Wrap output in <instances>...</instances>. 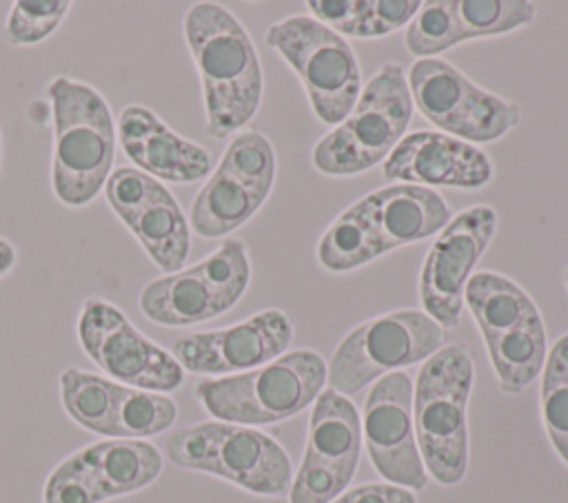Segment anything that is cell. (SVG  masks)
I'll return each mask as SVG.
<instances>
[{"instance_id": "6da1fadb", "label": "cell", "mask_w": 568, "mask_h": 503, "mask_svg": "<svg viewBox=\"0 0 568 503\" xmlns=\"http://www.w3.org/2000/svg\"><path fill=\"white\" fill-rule=\"evenodd\" d=\"M182 31L202 86L204 131L217 140L240 133L260 111L264 93V73L248 31L217 2L189 7Z\"/></svg>"}, {"instance_id": "7a4b0ae2", "label": "cell", "mask_w": 568, "mask_h": 503, "mask_svg": "<svg viewBox=\"0 0 568 503\" xmlns=\"http://www.w3.org/2000/svg\"><path fill=\"white\" fill-rule=\"evenodd\" d=\"M53 117L51 188L60 204H91L113 171L115 117L104 95L82 80L55 75L47 84Z\"/></svg>"}, {"instance_id": "3957f363", "label": "cell", "mask_w": 568, "mask_h": 503, "mask_svg": "<svg viewBox=\"0 0 568 503\" xmlns=\"http://www.w3.org/2000/svg\"><path fill=\"white\" fill-rule=\"evenodd\" d=\"M475 357L464 341L444 343L413 381V423L426 474L455 487L468 472V401Z\"/></svg>"}, {"instance_id": "277c9868", "label": "cell", "mask_w": 568, "mask_h": 503, "mask_svg": "<svg viewBox=\"0 0 568 503\" xmlns=\"http://www.w3.org/2000/svg\"><path fill=\"white\" fill-rule=\"evenodd\" d=\"M324 388L326 359L317 350L295 348L260 368L202 379L195 397L217 421L262 428L304 412Z\"/></svg>"}, {"instance_id": "5b68a950", "label": "cell", "mask_w": 568, "mask_h": 503, "mask_svg": "<svg viewBox=\"0 0 568 503\" xmlns=\"http://www.w3.org/2000/svg\"><path fill=\"white\" fill-rule=\"evenodd\" d=\"M164 454L182 470L217 476L255 496L282 499L293 481L282 443L251 425L217 419L184 425L169 434Z\"/></svg>"}, {"instance_id": "8992f818", "label": "cell", "mask_w": 568, "mask_h": 503, "mask_svg": "<svg viewBox=\"0 0 568 503\" xmlns=\"http://www.w3.org/2000/svg\"><path fill=\"white\" fill-rule=\"evenodd\" d=\"M413 97L397 62L382 64L362 86L353 111L322 135L311 153L313 166L328 177H351L382 164L406 135Z\"/></svg>"}, {"instance_id": "52a82bcc", "label": "cell", "mask_w": 568, "mask_h": 503, "mask_svg": "<svg viewBox=\"0 0 568 503\" xmlns=\"http://www.w3.org/2000/svg\"><path fill=\"white\" fill-rule=\"evenodd\" d=\"M446 341V330L424 310L404 308L348 330L326 363L331 390L353 397L377 379L424 363Z\"/></svg>"}, {"instance_id": "ba28073f", "label": "cell", "mask_w": 568, "mask_h": 503, "mask_svg": "<svg viewBox=\"0 0 568 503\" xmlns=\"http://www.w3.org/2000/svg\"><path fill=\"white\" fill-rule=\"evenodd\" d=\"M264 42L297 75L315 117L339 124L362 93V69L351 42L306 13L273 22Z\"/></svg>"}, {"instance_id": "9c48e42d", "label": "cell", "mask_w": 568, "mask_h": 503, "mask_svg": "<svg viewBox=\"0 0 568 503\" xmlns=\"http://www.w3.org/2000/svg\"><path fill=\"white\" fill-rule=\"evenodd\" d=\"M248 284V248L242 239L229 237L197 264L144 284L138 306L158 326L186 328L229 312Z\"/></svg>"}, {"instance_id": "30bf717a", "label": "cell", "mask_w": 568, "mask_h": 503, "mask_svg": "<svg viewBox=\"0 0 568 503\" xmlns=\"http://www.w3.org/2000/svg\"><path fill=\"white\" fill-rule=\"evenodd\" d=\"M275 175L277 157L271 140L253 129L235 133L193 197L189 226L204 239L235 233L264 206Z\"/></svg>"}, {"instance_id": "8fae6325", "label": "cell", "mask_w": 568, "mask_h": 503, "mask_svg": "<svg viewBox=\"0 0 568 503\" xmlns=\"http://www.w3.org/2000/svg\"><path fill=\"white\" fill-rule=\"evenodd\" d=\"M413 106L439 131L470 144H488L521 122V106L477 86L442 58L415 60L406 75Z\"/></svg>"}, {"instance_id": "7c38bea8", "label": "cell", "mask_w": 568, "mask_h": 503, "mask_svg": "<svg viewBox=\"0 0 568 503\" xmlns=\"http://www.w3.org/2000/svg\"><path fill=\"white\" fill-rule=\"evenodd\" d=\"M75 330L84 355L115 383L162 394L184 383V368L173 352L142 335L106 299L89 297L78 312Z\"/></svg>"}, {"instance_id": "4fadbf2b", "label": "cell", "mask_w": 568, "mask_h": 503, "mask_svg": "<svg viewBox=\"0 0 568 503\" xmlns=\"http://www.w3.org/2000/svg\"><path fill=\"white\" fill-rule=\"evenodd\" d=\"M362 459L359 410L331 388L311 406L302 461L293 474L288 503H331L348 490Z\"/></svg>"}, {"instance_id": "5bb4252c", "label": "cell", "mask_w": 568, "mask_h": 503, "mask_svg": "<svg viewBox=\"0 0 568 503\" xmlns=\"http://www.w3.org/2000/svg\"><path fill=\"white\" fill-rule=\"evenodd\" d=\"M497 211L488 204L468 206L437 233L419 268L422 310L444 330L457 328L464 312V290L477 261L497 233Z\"/></svg>"}, {"instance_id": "9a60e30c", "label": "cell", "mask_w": 568, "mask_h": 503, "mask_svg": "<svg viewBox=\"0 0 568 503\" xmlns=\"http://www.w3.org/2000/svg\"><path fill=\"white\" fill-rule=\"evenodd\" d=\"M359 421L362 445L384 483L424 490L428 474L415 437L410 374L399 370L377 379L366 392Z\"/></svg>"}, {"instance_id": "2e32d148", "label": "cell", "mask_w": 568, "mask_h": 503, "mask_svg": "<svg viewBox=\"0 0 568 503\" xmlns=\"http://www.w3.org/2000/svg\"><path fill=\"white\" fill-rule=\"evenodd\" d=\"M293 335V319L282 308H264L226 328L180 335L171 352L184 372L229 377L282 357Z\"/></svg>"}, {"instance_id": "e0dca14e", "label": "cell", "mask_w": 568, "mask_h": 503, "mask_svg": "<svg viewBox=\"0 0 568 503\" xmlns=\"http://www.w3.org/2000/svg\"><path fill=\"white\" fill-rule=\"evenodd\" d=\"M382 175L395 184L477 191L493 179L495 164L470 142L419 129L399 140L382 162Z\"/></svg>"}, {"instance_id": "ac0fdd59", "label": "cell", "mask_w": 568, "mask_h": 503, "mask_svg": "<svg viewBox=\"0 0 568 503\" xmlns=\"http://www.w3.org/2000/svg\"><path fill=\"white\" fill-rule=\"evenodd\" d=\"M115 131L124 155L135 168L160 182L191 184L209 177L213 171V157L202 144L175 133L146 106H124Z\"/></svg>"}, {"instance_id": "d6986e66", "label": "cell", "mask_w": 568, "mask_h": 503, "mask_svg": "<svg viewBox=\"0 0 568 503\" xmlns=\"http://www.w3.org/2000/svg\"><path fill=\"white\" fill-rule=\"evenodd\" d=\"M375 242L386 253L435 237L453 217L448 202L435 188L390 184L353 202Z\"/></svg>"}, {"instance_id": "ffe728a7", "label": "cell", "mask_w": 568, "mask_h": 503, "mask_svg": "<svg viewBox=\"0 0 568 503\" xmlns=\"http://www.w3.org/2000/svg\"><path fill=\"white\" fill-rule=\"evenodd\" d=\"M118 219L164 275L184 266L191 253V226L182 206L160 179L151 184L140 202L120 211Z\"/></svg>"}, {"instance_id": "44dd1931", "label": "cell", "mask_w": 568, "mask_h": 503, "mask_svg": "<svg viewBox=\"0 0 568 503\" xmlns=\"http://www.w3.org/2000/svg\"><path fill=\"white\" fill-rule=\"evenodd\" d=\"M464 304H468L486 348L544 321L532 297L517 281L495 270L473 273L464 290Z\"/></svg>"}, {"instance_id": "7402d4cb", "label": "cell", "mask_w": 568, "mask_h": 503, "mask_svg": "<svg viewBox=\"0 0 568 503\" xmlns=\"http://www.w3.org/2000/svg\"><path fill=\"white\" fill-rule=\"evenodd\" d=\"M106 501L149 487L162 474V454L146 439H102L82 448Z\"/></svg>"}, {"instance_id": "603a6c76", "label": "cell", "mask_w": 568, "mask_h": 503, "mask_svg": "<svg viewBox=\"0 0 568 503\" xmlns=\"http://www.w3.org/2000/svg\"><path fill=\"white\" fill-rule=\"evenodd\" d=\"M120 386L122 383H115L109 377L71 366L60 374V401L73 423L93 434L111 439Z\"/></svg>"}, {"instance_id": "cb8c5ba5", "label": "cell", "mask_w": 568, "mask_h": 503, "mask_svg": "<svg viewBox=\"0 0 568 503\" xmlns=\"http://www.w3.org/2000/svg\"><path fill=\"white\" fill-rule=\"evenodd\" d=\"M317 261L328 273H351L384 255L371 228L351 204L342 211L317 242Z\"/></svg>"}, {"instance_id": "d4e9b609", "label": "cell", "mask_w": 568, "mask_h": 503, "mask_svg": "<svg viewBox=\"0 0 568 503\" xmlns=\"http://www.w3.org/2000/svg\"><path fill=\"white\" fill-rule=\"evenodd\" d=\"M539 386V414L555 454L568 465V332L548 348Z\"/></svg>"}, {"instance_id": "484cf974", "label": "cell", "mask_w": 568, "mask_h": 503, "mask_svg": "<svg viewBox=\"0 0 568 503\" xmlns=\"http://www.w3.org/2000/svg\"><path fill=\"white\" fill-rule=\"evenodd\" d=\"M178 421V403L162 392L120 386L111 439H149Z\"/></svg>"}, {"instance_id": "4316f807", "label": "cell", "mask_w": 568, "mask_h": 503, "mask_svg": "<svg viewBox=\"0 0 568 503\" xmlns=\"http://www.w3.org/2000/svg\"><path fill=\"white\" fill-rule=\"evenodd\" d=\"M468 42L457 16V0H426L404 31V44L417 60L437 58L439 53Z\"/></svg>"}, {"instance_id": "83f0119b", "label": "cell", "mask_w": 568, "mask_h": 503, "mask_svg": "<svg viewBox=\"0 0 568 503\" xmlns=\"http://www.w3.org/2000/svg\"><path fill=\"white\" fill-rule=\"evenodd\" d=\"M457 16L468 40L506 35L535 20L528 0H457Z\"/></svg>"}, {"instance_id": "f1b7e54d", "label": "cell", "mask_w": 568, "mask_h": 503, "mask_svg": "<svg viewBox=\"0 0 568 503\" xmlns=\"http://www.w3.org/2000/svg\"><path fill=\"white\" fill-rule=\"evenodd\" d=\"M69 0H18L4 20V40L13 47H33L47 40L67 18Z\"/></svg>"}, {"instance_id": "f546056e", "label": "cell", "mask_w": 568, "mask_h": 503, "mask_svg": "<svg viewBox=\"0 0 568 503\" xmlns=\"http://www.w3.org/2000/svg\"><path fill=\"white\" fill-rule=\"evenodd\" d=\"M104 490L82 448L64 456L47 476L42 503H102Z\"/></svg>"}, {"instance_id": "4dcf8cb0", "label": "cell", "mask_w": 568, "mask_h": 503, "mask_svg": "<svg viewBox=\"0 0 568 503\" xmlns=\"http://www.w3.org/2000/svg\"><path fill=\"white\" fill-rule=\"evenodd\" d=\"M419 4V0H366L355 38H382L406 29Z\"/></svg>"}, {"instance_id": "1f68e13d", "label": "cell", "mask_w": 568, "mask_h": 503, "mask_svg": "<svg viewBox=\"0 0 568 503\" xmlns=\"http://www.w3.org/2000/svg\"><path fill=\"white\" fill-rule=\"evenodd\" d=\"M308 16L344 38H355L366 0H308Z\"/></svg>"}, {"instance_id": "d6a6232c", "label": "cell", "mask_w": 568, "mask_h": 503, "mask_svg": "<svg viewBox=\"0 0 568 503\" xmlns=\"http://www.w3.org/2000/svg\"><path fill=\"white\" fill-rule=\"evenodd\" d=\"M331 503H417V494L413 490L382 481L348 487Z\"/></svg>"}, {"instance_id": "836d02e7", "label": "cell", "mask_w": 568, "mask_h": 503, "mask_svg": "<svg viewBox=\"0 0 568 503\" xmlns=\"http://www.w3.org/2000/svg\"><path fill=\"white\" fill-rule=\"evenodd\" d=\"M16 261H18L16 246L9 239L0 237V277H4L16 266Z\"/></svg>"}, {"instance_id": "e575fe53", "label": "cell", "mask_w": 568, "mask_h": 503, "mask_svg": "<svg viewBox=\"0 0 568 503\" xmlns=\"http://www.w3.org/2000/svg\"><path fill=\"white\" fill-rule=\"evenodd\" d=\"M271 503H288V501H286V499H273Z\"/></svg>"}, {"instance_id": "d590c367", "label": "cell", "mask_w": 568, "mask_h": 503, "mask_svg": "<svg viewBox=\"0 0 568 503\" xmlns=\"http://www.w3.org/2000/svg\"><path fill=\"white\" fill-rule=\"evenodd\" d=\"M0 162H2V140H0Z\"/></svg>"}, {"instance_id": "8d00e7d4", "label": "cell", "mask_w": 568, "mask_h": 503, "mask_svg": "<svg viewBox=\"0 0 568 503\" xmlns=\"http://www.w3.org/2000/svg\"><path fill=\"white\" fill-rule=\"evenodd\" d=\"M566 286H568V268H566Z\"/></svg>"}]
</instances>
